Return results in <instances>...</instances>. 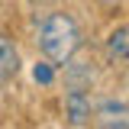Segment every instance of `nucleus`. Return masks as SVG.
I'll return each instance as SVG.
<instances>
[{"label":"nucleus","instance_id":"obj_1","mask_svg":"<svg viewBox=\"0 0 129 129\" xmlns=\"http://www.w3.org/2000/svg\"><path fill=\"white\" fill-rule=\"evenodd\" d=\"M81 48V26L74 23L71 13H48L39 26V52L48 61L64 64Z\"/></svg>","mask_w":129,"mask_h":129},{"label":"nucleus","instance_id":"obj_2","mask_svg":"<svg viewBox=\"0 0 129 129\" xmlns=\"http://www.w3.org/2000/svg\"><path fill=\"white\" fill-rule=\"evenodd\" d=\"M64 116H68V126H74V129H84L90 123L94 103H90L84 87H68V94H64Z\"/></svg>","mask_w":129,"mask_h":129},{"label":"nucleus","instance_id":"obj_3","mask_svg":"<svg viewBox=\"0 0 129 129\" xmlns=\"http://www.w3.org/2000/svg\"><path fill=\"white\" fill-rule=\"evenodd\" d=\"M97 116H100V126L103 129H129V107L126 103L103 100L97 107Z\"/></svg>","mask_w":129,"mask_h":129},{"label":"nucleus","instance_id":"obj_4","mask_svg":"<svg viewBox=\"0 0 129 129\" xmlns=\"http://www.w3.org/2000/svg\"><path fill=\"white\" fill-rule=\"evenodd\" d=\"M64 81H68V87H90V81H94V61H84V58H68L64 61Z\"/></svg>","mask_w":129,"mask_h":129},{"label":"nucleus","instance_id":"obj_5","mask_svg":"<svg viewBox=\"0 0 129 129\" xmlns=\"http://www.w3.org/2000/svg\"><path fill=\"white\" fill-rule=\"evenodd\" d=\"M103 48H107V58H110V61L129 58V23H126V26H116V29L107 36Z\"/></svg>","mask_w":129,"mask_h":129},{"label":"nucleus","instance_id":"obj_6","mask_svg":"<svg viewBox=\"0 0 129 129\" xmlns=\"http://www.w3.org/2000/svg\"><path fill=\"white\" fill-rule=\"evenodd\" d=\"M19 74V52L7 32H0V78H16Z\"/></svg>","mask_w":129,"mask_h":129},{"label":"nucleus","instance_id":"obj_7","mask_svg":"<svg viewBox=\"0 0 129 129\" xmlns=\"http://www.w3.org/2000/svg\"><path fill=\"white\" fill-rule=\"evenodd\" d=\"M32 78L39 81V84H52V81H55V71H52V64H36V68H32Z\"/></svg>","mask_w":129,"mask_h":129},{"label":"nucleus","instance_id":"obj_8","mask_svg":"<svg viewBox=\"0 0 129 129\" xmlns=\"http://www.w3.org/2000/svg\"><path fill=\"white\" fill-rule=\"evenodd\" d=\"M100 3H107V7H116V3H119V0H100Z\"/></svg>","mask_w":129,"mask_h":129}]
</instances>
